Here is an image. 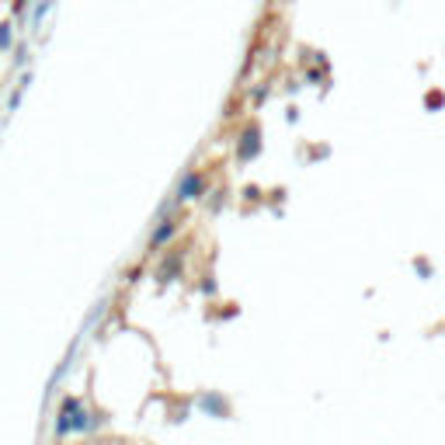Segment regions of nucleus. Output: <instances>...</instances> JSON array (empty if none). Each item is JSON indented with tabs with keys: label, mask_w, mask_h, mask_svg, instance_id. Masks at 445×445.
<instances>
[{
	"label": "nucleus",
	"mask_w": 445,
	"mask_h": 445,
	"mask_svg": "<svg viewBox=\"0 0 445 445\" xmlns=\"http://www.w3.org/2000/svg\"><path fill=\"white\" fill-rule=\"evenodd\" d=\"M205 192H209V174L205 171H188L181 178V185H178L174 202H195V199H202Z\"/></svg>",
	"instance_id": "obj_1"
},
{
	"label": "nucleus",
	"mask_w": 445,
	"mask_h": 445,
	"mask_svg": "<svg viewBox=\"0 0 445 445\" xmlns=\"http://www.w3.org/2000/svg\"><path fill=\"white\" fill-rule=\"evenodd\" d=\"M258 154H261V129H258V122H247L241 129V136H237V157L254 161Z\"/></svg>",
	"instance_id": "obj_2"
},
{
	"label": "nucleus",
	"mask_w": 445,
	"mask_h": 445,
	"mask_svg": "<svg viewBox=\"0 0 445 445\" xmlns=\"http://www.w3.org/2000/svg\"><path fill=\"white\" fill-rule=\"evenodd\" d=\"M178 230H181V219H178V216H171V219H163L161 226H157V233L150 237V250H154V247H163V243L171 241V237H174Z\"/></svg>",
	"instance_id": "obj_3"
},
{
	"label": "nucleus",
	"mask_w": 445,
	"mask_h": 445,
	"mask_svg": "<svg viewBox=\"0 0 445 445\" xmlns=\"http://www.w3.org/2000/svg\"><path fill=\"white\" fill-rule=\"evenodd\" d=\"M14 45V21H0V49Z\"/></svg>",
	"instance_id": "obj_4"
},
{
	"label": "nucleus",
	"mask_w": 445,
	"mask_h": 445,
	"mask_svg": "<svg viewBox=\"0 0 445 445\" xmlns=\"http://www.w3.org/2000/svg\"><path fill=\"white\" fill-rule=\"evenodd\" d=\"M424 105H428V108H442V105H445V94H442V91L428 94V98H424Z\"/></svg>",
	"instance_id": "obj_5"
},
{
	"label": "nucleus",
	"mask_w": 445,
	"mask_h": 445,
	"mask_svg": "<svg viewBox=\"0 0 445 445\" xmlns=\"http://www.w3.org/2000/svg\"><path fill=\"white\" fill-rule=\"evenodd\" d=\"M28 4H32V0H11V11H14V14H25Z\"/></svg>",
	"instance_id": "obj_6"
}]
</instances>
